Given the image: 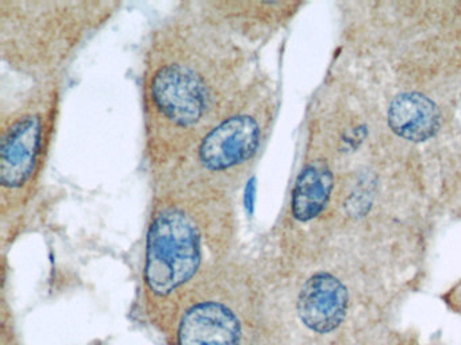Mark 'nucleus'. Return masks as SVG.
<instances>
[{
  "instance_id": "9",
  "label": "nucleus",
  "mask_w": 461,
  "mask_h": 345,
  "mask_svg": "<svg viewBox=\"0 0 461 345\" xmlns=\"http://www.w3.org/2000/svg\"><path fill=\"white\" fill-rule=\"evenodd\" d=\"M122 7L115 0H0V58L31 84L67 77Z\"/></svg>"
},
{
  "instance_id": "5",
  "label": "nucleus",
  "mask_w": 461,
  "mask_h": 345,
  "mask_svg": "<svg viewBox=\"0 0 461 345\" xmlns=\"http://www.w3.org/2000/svg\"><path fill=\"white\" fill-rule=\"evenodd\" d=\"M239 204L152 188L141 252L139 306L160 329L218 261L240 250Z\"/></svg>"
},
{
  "instance_id": "6",
  "label": "nucleus",
  "mask_w": 461,
  "mask_h": 345,
  "mask_svg": "<svg viewBox=\"0 0 461 345\" xmlns=\"http://www.w3.org/2000/svg\"><path fill=\"white\" fill-rule=\"evenodd\" d=\"M158 331L168 345H291L267 259L241 248L210 267Z\"/></svg>"
},
{
  "instance_id": "12",
  "label": "nucleus",
  "mask_w": 461,
  "mask_h": 345,
  "mask_svg": "<svg viewBox=\"0 0 461 345\" xmlns=\"http://www.w3.org/2000/svg\"><path fill=\"white\" fill-rule=\"evenodd\" d=\"M360 345H431L423 340L422 334L415 329L403 326L391 325L372 334Z\"/></svg>"
},
{
  "instance_id": "8",
  "label": "nucleus",
  "mask_w": 461,
  "mask_h": 345,
  "mask_svg": "<svg viewBox=\"0 0 461 345\" xmlns=\"http://www.w3.org/2000/svg\"><path fill=\"white\" fill-rule=\"evenodd\" d=\"M67 77L29 84L0 113V240L33 226L63 111Z\"/></svg>"
},
{
  "instance_id": "3",
  "label": "nucleus",
  "mask_w": 461,
  "mask_h": 345,
  "mask_svg": "<svg viewBox=\"0 0 461 345\" xmlns=\"http://www.w3.org/2000/svg\"><path fill=\"white\" fill-rule=\"evenodd\" d=\"M260 50L215 23L199 0L176 2L148 30L140 57L142 162L166 172L248 88Z\"/></svg>"
},
{
  "instance_id": "2",
  "label": "nucleus",
  "mask_w": 461,
  "mask_h": 345,
  "mask_svg": "<svg viewBox=\"0 0 461 345\" xmlns=\"http://www.w3.org/2000/svg\"><path fill=\"white\" fill-rule=\"evenodd\" d=\"M333 57L388 126L428 148L461 121V0H339Z\"/></svg>"
},
{
  "instance_id": "4",
  "label": "nucleus",
  "mask_w": 461,
  "mask_h": 345,
  "mask_svg": "<svg viewBox=\"0 0 461 345\" xmlns=\"http://www.w3.org/2000/svg\"><path fill=\"white\" fill-rule=\"evenodd\" d=\"M261 251V250H260ZM268 261L291 345H360L396 325L428 274L361 253L322 251Z\"/></svg>"
},
{
  "instance_id": "1",
  "label": "nucleus",
  "mask_w": 461,
  "mask_h": 345,
  "mask_svg": "<svg viewBox=\"0 0 461 345\" xmlns=\"http://www.w3.org/2000/svg\"><path fill=\"white\" fill-rule=\"evenodd\" d=\"M441 217L425 148L399 137L329 57L304 105L293 172L261 250L361 253L428 274Z\"/></svg>"
},
{
  "instance_id": "7",
  "label": "nucleus",
  "mask_w": 461,
  "mask_h": 345,
  "mask_svg": "<svg viewBox=\"0 0 461 345\" xmlns=\"http://www.w3.org/2000/svg\"><path fill=\"white\" fill-rule=\"evenodd\" d=\"M279 111V84L261 66L234 104L150 180V186L239 204V194L266 153Z\"/></svg>"
},
{
  "instance_id": "10",
  "label": "nucleus",
  "mask_w": 461,
  "mask_h": 345,
  "mask_svg": "<svg viewBox=\"0 0 461 345\" xmlns=\"http://www.w3.org/2000/svg\"><path fill=\"white\" fill-rule=\"evenodd\" d=\"M202 10L229 34L260 50L294 23L302 0H199Z\"/></svg>"
},
{
  "instance_id": "11",
  "label": "nucleus",
  "mask_w": 461,
  "mask_h": 345,
  "mask_svg": "<svg viewBox=\"0 0 461 345\" xmlns=\"http://www.w3.org/2000/svg\"><path fill=\"white\" fill-rule=\"evenodd\" d=\"M425 153L439 217L461 221V121Z\"/></svg>"
}]
</instances>
